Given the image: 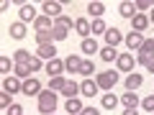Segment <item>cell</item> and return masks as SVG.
I'll list each match as a JSON object with an SVG mask.
<instances>
[{"label":"cell","mask_w":154,"mask_h":115,"mask_svg":"<svg viewBox=\"0 0 154 115\" xmlns=\"http://www.w3.org/2000/svg\"><path fill=\"white\" fill-rule=\"evenodd\" d=\"M11 69H16V61H11V56H0V72L11 77Z\"/></svg>","instance_id":"obj_24"},{"label":"cell","mask_w":154,"mask_h":115,"mask_svg":"<svg viewBox=\"0 0 154 115\" xmlns=\"http://www.w3.org/2000/svg\"><path fill=\"white\" fill-rule=\"evenodd\" d=\"M139 54H146V56H154V38H146L139 49Z\"/></svg>","instance_id":"obj_34"},{"label":"cell","mask_w":154,"mask_h":115,"mask_svg":"<svg viewBox=\"0 0 154 115\" xmlns=\"http://www.w3.org/2000/svg\"><path fill=\"white\" fill-rule=\"evenodd\" d=\"M88 13H93V18H103L105 5L100 3V0H93V3H88Z\"/></svg>","instance_id":"obj_20"},{"label":"cell","mask_w":154,"mask_h":115,"mask_svg":"<svg viewBox=\"0 0 154 115\" xmlns=\"http://www.w3.org/2000/svg\"><path fill=\"white\" fill-rule=\"evenodd\" d=\"M64 110H67L69 115H80V113H82V102H80L77 97H69V100L64 102Z\"/></svg>","instance_id":"obj_19"},{"label":"cell","mask_w":154,"mask_h":115,"mask_svg":"<svg viewBox=\"0 0 154 115\" xmlns=\"http://www.w3.org/2000/svg\"><path fill=\"white\" fill-rule=\"evenodd\" d=\"M100 59L103 61H116L118 59V51H116L113 46H105V49H100Z\"/></svg>","instance_id":"obj_23"},{"label":"cell","mask_w":154,"mask_h":115,"mask_svg":"<svg viewBox=\"0 0 154 115\" xmlns=\"http://www.w3.org/2000/svg\"><path fill=\"white\" fill-rule=\"evenodd\" d=\"M80 74H85L90 79V74H95V64L90 59H82V66H80Z\"/></svg>","instance_id":"obj_33"},{"label":"cell","mask_w":154,"mask_h":115,"mask_svg":"<svg viewBox=\"0 0 154 115\" xmlns=\"http://www.w3.org/2000/svg\"><path fill=\"white\" fill-rule=\"evenodd\" d=\"M141 108L146 110V113H154V95H149V97L141 100Z\"/></svg>","instance_id":"obj_37"},{"label":"cell","mask_w":154,"mask_h":115,"mask_svg":"<svg viewBox=\"0 0 154 115\" xmlns=\"http://www.w3.org/2000/svg\"><path fill=\"white\" fill-rule=\"evenodd\" d=\"M146 69H149V74H154V59H149V64H146Z\"/></svg>","instance_id":"obj_45"},{"label":"cell","mask_w":154,"mask_h":115,"mask_svg":"<svg viewBox=\"0 0 154 115\" xmlns=\"http://www.w3.org/2000/svg\"><path fill=\"white\" fill-rule=\"evenodd\" d=\"M105 31H108L105 21H103V18H95V21H93V33H103V36H105Z\"/></svg>","instance_id":"obj_35"},{"label":"cell","mask_w":154,"mask_h":115,"mask_svg":"<svg viewBox=\"0 0 154 115\" xmlns=\"http://www.w3.org/2000/svg\"><path fill=\"white\" fill-rule=\"evenodd\" d=\"M5 115H23V108H21V105H18V102H13L11 108L5 110Z\"/></svg>","instance_id":"obj_39"},{"label":"cell","mask_w":154,"mask_h":115,"mask_svg":"<svg viewBox=\"0 0 154 115\" xmlns=\"http://www.w3.org/2000/svg\"><path fill=\"white\" fill-rule=\"evenodd\" d=\"M121 102L126 105V108H136V105H139V95H134V92H128V90H126V95L121 97Z\"/></svg>","instance_id":"obj_31"},{"label":"cell","mask_w":154,"mask_h":115,"mask_svg":"<svg viewBox=\"0 0 154 115\" xmlns=\"http://www.w3.org/2000/svg\"><path fill=\"white\" fill-rule=\"evenodd\" d=\"M123 41H126V46H128V49H131V51H134V49L139 51V49H141V44H144V41H146V38H144V36H141V33H139V31H131V33H128L126 38H123Z\"/></svg>","instance_id":"obj_7"},{"label":"cell","mask_w":154,"mask_h":115,"mask_svg":"<svg viewBox=\"0 0 154 115\" xmlns=\"http://www.w3.org/2000/svg\"><path fill=\"white\" fill-rule=\"evenodd\" d=\"M149 59H154V56H146V54H136V61H139V64H144V66L149 64Z\"/></svg>","instance_id":"obj_43"},{"label":"cell","mask_w":154,"mask_h":115,"mask_svg":"<svg viewBox=\"0 0 154 115\" xmlns=\"http://www.w3.org/2000/svg\"><path fill=\"white\" fill-rule=\"evenodd\" d=\"M54 26H64V28H72L75 23H72V18H67V16H59V18L54 21Z\"/></svg>","instance_id":"obj_38"},{"label":"cell","mask_w":154,"mask_h":115,"mask_svg":"<svg viewBox=\"0 0 154 115\" xmlns=\"http://www.w3.org/2000/svg\"><path fill=\"white\" fill-rule=\"evenodd\" d=\"M141 84H144V77L136 74V72H131V74L126 77V90H128V92H136Z\"/></svg>","instance_id":"obj_15"},{"label":"cell","mask_w":154,"mask_h":115,"mask_svg":"<svg viewBox=\"0 0 154 115\" xmlns=\"http://www.w3.org/2000/svg\"><path fill=\"white\" fill-rule=\"evenodd\" d=\"M33 26H36V31H51V28H54V26H51V18H49V16H38Z\"/></svg>","instance_id":"obj_21"},{"label":"cell","mask_w":154,"mask_h":115,"mask_svg":"<svg viewBox=\"0 0 154 115\" xmlns=\"http://www.w3.org/2000/svg\"><path fill=\"white\" fill-rule=\"evenodd\" d=\"M33 36H36L38 46H41V44H54V36H51V31H36Z\"/></svg>","instance_id":"obj_26"},{"label":"cell","mask_w":154,"mask_h":115,"mask_svg":"<svg viewBox=\"0 0 154 115\" xmlns=\"http://www.w3.org/2000/svg\"><path fill=\"white\" fill-rule=\"evenodd\" d=\"M80 49H82V54H98L100 46H98V41H95V38H82Z\"/></svg>","instance_id":"obj_18"},{"label":"cell","mask_w":154,"mask_h":115,"mask_svg":"<svg viewBox=\"0 0 154 115\" xmlns=\"http://www.w3.org/2000/svg\"><path fill=\"white\" fill-rule=\"evenodd\" d=\"M123 38H126V36H123V33L118 31V28H108V31H105V44H108V46H113V49H116L118 44H121Z\"/></svg>","instance_id":"obj_12"},{"label":"cell","mask_w":154,"mask_h":115,"mask_svg":"<svg viewBox=\"0 0 154 115\" xmlns=\"http://www.w3.org/2000/svg\"><path fill=\"white\" fill-rule=\"evenodd\" d=\"M57 95L54 90H41V95H38V113H44V115H54L57 110Z\"/></svg>","instance_id":"obj_1"},{"label":"cell","mask_w":154,"mask_h":115,"mask_svg":"<svg viewBox=\"0 0 154 115\" xmlns=\"http://www.w3.org/2000/svg\"><path fill=\"white\" fill-rule=\"evenodd\" d=\"M75 31L80 33L82 38H90V33H93V23H90L88 18H77V21H75Z\"/></svg>","instance_id":"obj_8"},{"label":"cell","mask_w":154,"mask_h":115,"mask_svg":"<svg viewBox=\"0 0 154 115\" xmlns=\"http://www.w3.org/2000/svg\"><path fill=\"white\" fill-rule=\"evenodd\" d=\"M28 66H31V72H38V69H41V66H44V59H41V56H36V54H33L31 59H28Z\"/></svg>","instance_id":"obj_36"},{"label":"cell","mask_w":154,"mask_h":115,"mask_svg":"<svg viewBox=\"0 0 154 115\" xmlns=\"http://www.w3.org/2000/svg\"><path fill=\"white\" fill-rule=\"evenodd\" d=\"M80 66H82V59H80L77 54H69L64 59V69L69 72V74H80Z\"/></svg>","instance_id":"obj_10"},{"label":"cell","mask_w":154,"mask_h":115,"mask_svg":"<svg viewBox=\"0 0 154 115\" xmlns=\"http://www.w3.org/2000/svg\"><path fill=\"white\" fill-rule=\"evenodd\" d=\"M123 115H139V113H136V108H126V110H123Z\"/></svg>","instance_id":"obj_44"},{"label":"cell","mask_w":154,"mask_h":115,"mask_svg":"<svg viewBox=\"0 0 154 115\" xmlns=\"http://www.w3.org/2000/svg\"><path fill=\"white\" fill-rule=\"evenodd\" d=\"M11 105H13V102H11V95H8V92H3V95H0V108H5V110H8Z\"/></svg>","instance_id":"obj_40"},{"label":"cell","mask_w":154,"mask_h":115,"mask_svg":"<svg viewBox=\"0 0 154 115\" xmlns=\"http://www.w3.org/2000/svg\"><path fill=\"white\" fill-rule=\"evenodd\" d=\"M21 23H36V10H33V5H21Z\"/></svg>","instance_id":"obj_17"},{"label":"cell","mask_w":154,"mask_h":115,"mask_svg":"<svg viewBox=\"0 0 154 115\" xmlns=\"http://www.w3.org/2000/svg\"><path fill=\"white\" fill-rule=\"evenodd\" d=\"M152 3H149V0H139V3H136V10H152Z\"/></svg>","instance_id":"obj_41"},{"label":"cell","mask_w":154,"mask_h":115,"mask_svg":"<svg viewBox=\"0 0 154 115\" xmlns=\"http://www.w3.org/2000/svg\"><path fill=\"white\" fill-rule=\"evenodd\" d=\"M118 13H121L123 18H128V21H131V18L139 13V10H136V3H131V0H123L121 5H118Z\"/></svg>","instance_id":"obj_13"},{"label":"cell","mask_w":154,"mask_h":115,"mask_svg":"<svg viewBox=\"0 0 154 115\" xmlns=\"http://www.w3.org/2000/svg\"><path fill=\"white\" fill-rule=\"evenodd\" d=\"M21 90H23V79H18L16 74H11V77H5V79H3V92L16 95V92H21Z\"/></svg>","instance_id":"obj_3"},{"label":"cell","mask_w":154,"mask_h":115,"mask_svg":"<svg viewBox=\"0 0 154 115\" xmlns=\"http://www.w3.org/2000/svg\"><path fill=\"white\" fill-rule=\"evenodd\" d=\"M64 84H67V79H64V77H51V82H49V90H54V92H57V90H59V92H62V90H64Z\"/></svg>","instance_id":"obj_32"},{"label":"cell","mask_w":154,"mask_h":115,"mask_svg":"<svg viewBox=\"0 0 154 115\" xmlns=\"http://www.w3.org/2000/svg\"><path fill=\"white\" fill-rule=\"evenodd\" d=\"M80 115H100V110L93 105V108H82V113H80Z\"/></svg>","instance_id":"obj_42"},{"label":"cell","mask_w":154,"mask_h":115,"mask_svg":"<svg viewBox=\"0 0 154 115\" xmlns=\"http://www.w3.org/2000/svg\"><path fill=\"white\" fill-rule=\"evenodd\" d=\"M149 26H152V21H149V16H144V13H136V16L131 18V31H139V33H144Z\"/></svg>","instance_id":"obj_5"},{"label":"cell","mask_w":154,"mask_h":115,"mask_svg":"<svg viewBox=\"0 0 154 115\" xmlns=\"http://www.w3.org/2000/svg\"><path fill=\"white\" fill-rule=\"evenodd\" d=\"M23 95H28V97H31V95H41V82H38V79H33V77H28V79H23V90H21Z\"/></svg>","instance_id":"obj_6"},{"label":"cell","mask_w":154,"mask_h":115,"mask_svg":"<svg viewBox=\"0 0 154 115\" xmlns=\"http://www.w3.org/2000/svg\"><path fill=\"white\" fill-rule=\"evenodd\" d=\"M41 10H44V16H49V18H59L62 16V3H57V0H46Z\"/></svg>","instance_id":"obj_9"},{"label":"cell","mask_w":154,"mask_h":115,"mask_svg":"<svg viewBox=\"0 0 154 115\" xmlns=\"http://www.w3.org/2000/svg\"><path fill=\"white\" fill-rule=\"evenodd\" d=\"M95 82H98V87L103 92H110L116 87V82H118V74L116 72H100V74H95Z\"/></svg>","instance_id":"obj_2"},{"label":"cell","mask_w":154,"mask_h":115,"mask_svg":"<svg viewBox=\"0 0 154 115\" xmlns=\"http://www.w3.org/2000/svg\"><path fill=\"white\" fill-rule=\"evenodd\" d=\"M100 105H103L105 110H113L116 105H118V97H116L113 92H108V95H103V100H100Z\"/></svg>","instance_id":"obj_25"},{"label":"cell","mask_w":154,"mask_h":115,"mask_svg":"<svg viewBox=\"0 0 154 115\" xmlns=\"http://www.w3.org/2000/svg\"><path fill=\"white\" fill-rule=\"evenodd\" d=\"M134 64H136L134 54H118V59H116V66H118L123 74H131V72H134Z\"/></svg>","instance_id":"obj_4"},{"label":"cell","mask_w":154,"mask_h":115,"mask_svg":"<svg viewBox=\"0 0 154 115\" xmlns=\"http://www.w3.org/2000/svg\"><path fill=\"white\" fill-rule=\"evenodd\" d=\"M80 92L88 95V97H95V95L100 92V87H98V82H95V79H85V82L80 84Z\"/></svg>","instance_id":"obj_16"},{"label":"cell","mask_w":154,"mask_h":115,"mask_svg":"<svg viewBox=\"0 0 154 115\" xmlns=\"http://www.w3.org/2000/svg\"><path fill=\"white\" fill-rule=\"evenodd\" d=\"M77 92H80V84H77V82H67L64 90H62V95H67V100H69V97H77Z\"/></svg>","instance_id":"obj_29"},{"label":"cell","mask_w":154,"mask_h":115,"mask_svg":"<svg viewBox=\"0 0 154 115\" xmlns=\"http://www.w3.org/2000/svg\"><path fill=\"white\" fill-rule=\"evenodd\" d=\"M149 21H152V23H154V8H152V16H149Z\"/></svg>","instance_id":"obj_46"},{"label":"cell","mask_w":154,"mask_h":115,"mask_svg":"<svg viewBox=\"0 0 154 115\" xmlns=\"http://www.w3.org/2000/svg\"><path fill=\"white\" fill-rule=\"evenodd\" d=\"M11 36L13 38H23V36H26V23H21V21L11 23Z\"/></svg>","instance_id":"obj_22"},{"label":"cell","mask_w":154,"mask_h":115,"mask_svg":"<svg viewBox=\"0 0 154 115\" xmlns=\"http://www.w3.org/2000/svg\"><path fill=\"white\" fill-rule=\"evenodd\" d=\"M62 72H64V61L57 56V59H51V61H46V74H51V77H59Z\"/></svg>","instance_id":"obj_14"},{"label":"cell","mask_w":154,"mask_h":115,"mask_svg":"<svg viewBox=\"0 0 154 115\" xmlns=\"http://www.w3.org/2000/svg\"><path fill=\"white\" fill-rule=\"evenodd\" d=\"M28 59H31V54H28L26 49H18V51H13V61H16V64H28Z\"/></svg>","instance_id":"obj_28"},{"label":"cell","mask_w":154,"mask_h":115,"mask_svg":"<svg viewBox=\"0 0 154 115\" xmlns=\"http://www.w3.org/2000/svg\"><path fill=\"white\" fill-rule=\"evenodd\" d=\"M51 36H54V41H64V38L69 36V28H64V26H54V28H51Z\"/></svg>","instance_id":"obj_27"},{"label":"cell","mask_w":154,"mask_h":115,"mask_svg":"<svg viewBox=\"0 0 154 115\" xmlns=\"http://www.w3.org/2000/svg\"><path fill=\"white\" fill-rule=\"evenodd\" d=\"M36 56H41V59H46V61L57 59V46H54V44H41V46L36 49Z\"/></svg>","instance_id":"obj_11"},{"label":"cell","mask_w":154,"mask_h":115,"mask_svg":"<svg viewBox=\"0 0 154 115\" xmlns=\"http://www.w3.org/2000/svg\"><path fill=\"white\" fill-rule=\"evenodd\" d=\"M13 74H16L18 79H28V74H31V66H28V64H16Z\"/></svg>","instance_id":"obj_30"}]
</instances>
